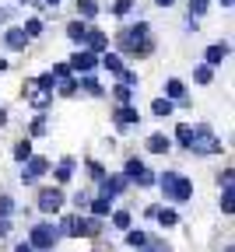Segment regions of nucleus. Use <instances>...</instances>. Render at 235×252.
Segmentation results:
<instances>
[{"mask_svg":"<svg viewBox=\"0 0 235 252\" xmlns=\"http://www.w3.org/2000/svg\"><path fill=\"white\" fill-rule=\"evenodd\" d=\"M109 207H113V203H109L106 196H98V200L91 203V210H95V217H106V214H109Z\"/></svg>","mask_w":235,"mask_h":252,"instance_id":"4be33fe9","label":"nucleus"},{"mask_svg":"<svg viewBox=\"0 0 235 252\" xmlns=\"http://www.w3.org/2000/svg\"><path fill=\"white\" fill-rule=\"evenodd\" d=\"M151 109H155V116H169V112H172V102H169V98H158Z\"/></svg>","mask_w":235,"mask_h":252,"instance_id":"393cba45","label":"nucleus"},{"mask_svg":"<svg viewBox=\"0 0 235 252\" xmlns=\"http://www.w3.org/2000/svg\"><path fill=\"white\" fill-rule=\"evenodd\" d=\"M165 88H169V94H172V98H179V94L186 91V88H183V81H169V84H165Z\"/></svg>","mask_w":235,"mask_h":252,"instance_id":"473e14b6","label":"nucleus"},{"mask_svg":"<svg viewBox=\"0 0 235 252\" xmlns=\"http://www.w3.org/2000/svg\"><path fill=\"white\" fill-rule=\"evenodd\" d=\"M39 32H42V21H39V18H32V21L25 25V35H39Z\"/></svg>","mask_w":235,"mask_h":252,"instance_id":"c756f323","label":"nucleus"},{"mask_svg":"<svg viewBox=\"0 0 235 252\" xmlns=\"http://www.w3.org/2000/svg\"><path fill=\"white\" fill-rule=\"evenodd\" d=\"M81 88H84V91H91V94H102V88H98V81H91V77H84V81H81Z\"/></svg>","mask_w":235,"mask_h":252,"instance_id":"f704fd0d","label":"nucleus"},{"mask_svg":"<svg viewBox=\"0 0 235 252\" xmlns=\"http://www.w3.org/2000/svg\"><path fill=\"white\" fill-rule=\"evenodd\" d=\"M32 105H36V109H46V105H49V94H36V98H32Z\"/></svg>","mask_w":235,"mask_h":252,"instance_id":"ea45409f","label":"nucleus"},{"mask_svg":"<svg viewBox=\"0 0 235 252\" xmlns=\"http://www.w3.org/2000/svg\"><path fill=\"white\" fill-rule=\"evenodd\" d=\"M21 4H28V0H21Z\"/></svg>","mask_w":235,"mask_h":252,"instance_id":"5fc2aeb1","label":"nucleus"},{"mask_svg":"<svg viewBox=\"0 0 235 252\" xmlns=\"http://www.w3.org/2000/svg\"><path fill=\"white\" fill-rule=\"evenodd\" d=\"M78 220H81V217H63L56 231H63V235H78Z\"/></svg>","mask_w":235,"mask_h":252,"instance_id":"a211bd4d","label":"nucleus"},{"mask_svg":"<svg viewBox=\"0 0 235 252\" xmlns=\"http://www.w3.org/2000/svg\"><path fill=\"white\" fill-rule=\"evenodd\" d=\"M102 67H109L113 74H123V63H119L116 53H106V56H102Z\"/></svg>","mask_w":235,"mask_h":252,"instance_id":"dca6fc26","label":"nucleus"},{"mask_svg":"<svg viewBox=\"0 0 235 252\" xmlns=\"http://www.w3.org/2000/svg\"><path fill=\"white\" fill-rule=\"evenodd\" d=\"M60 94H67V98H71V94H78V81H71V77H67V81L60 84Z\"/></svg>","mask_w":235,"mask_h":252,"instance_id":"cd10ccee","label":"nucleus"},{"mask_svg":"<svg viewBox=\"0 0 235 252\" xmlns=\"http://www.w3.org/2000/svg\"><path fill=\"white\" fill-rule=\"evenodd\" d=\"M126 179H137V186H151L155 182V175L137 161V158H130V161H126Z\"/></svg>","mask_w":235,"mask_h":252,"instance_id":"423d86ee","label":"nucleus"},{"mask_svg":"<svg viewBox=\"0 0 235 252\" xmlns=\"http://www.w3.org/2000/svg\"><path fill=\"white\" fill-rule=\"evenodd\" d=\"M39 88L49 91V88H53V74H42V77H39Z\"/></svg>","mask_w":235,"mask_h":252,"instance_id":"79ce46f5","label":"nucleus"},{"mask_svg":"<svg viewBox=\"0 0 235 252\" xmlns=\"http://www.w3.org/2000/svg\"><path fill=\"white\" fill-rule=\"evenodd\" d=\"M161 189H165V196L176 200V203H183V200L193 196V182L186 175H179V172H165L161 175Z\"/></svg>","mask_w":235,"mask_h":252,"instance_id":"f03ea898","label":"nucleus"},{"mask_svg":"<svg viewBox=\"0 0 235 252\" xmlns=\"http://www.w3.org/2000/svg\"><path fill=\"white\" fill-rule=\"evenodd\" d=\"M4 123H7V112H4V109H0V126H4Z\"/></svg>","mask_w":235,"mask_h":252,"instance_id":"a18cd8bd","label":"nucleus"},{"mask_svg":"<svg viewBox=\"0 0 235 252\" xmlns=\"http://www.w3.org/2000/svg\"><path fill=\"white\" fill-rule=\"evenodd\" d=\"M158 4H161V7H169V4H172V0H158Z\"/></svg>","mask_w":235,"mask_h":252,"instance_id":"09e8293b","label":"nucleus"},{"mask_svg":"<svg viewBox=\"0 0 235 252\" xmlns=\"http://www.w3.org/2000/svg\"><path fill=\"white\" fill-rule=\"evenodd\" d=\"M84 42H88L95 53H106V46H109V39L102 35V32H88V35H84Z\"/></svg>","mask_w":235,"mask_h":252,"instance_id":"f8f14e48","label":"nucleus"},{"mask_svg":"<svg viewBox=\"0 0 235 252\" xmlns=\"http://www.w3.org/2000/svg\"><path fill=\"white\" fill-rule=\"evenodd\" d=\"M126 242H130L133 249H144V245H148V235H144V231H130V235H126Z\"/></svg>","mask_w":235,"mask_h":252,"instance_id":"5701e85b","label":"nucleus"},{"mask_svg":"<svg viewBox=\"0 0 235 252\" xmlns=\"http://www.w3.org/2000/svg\"><path fill=\"white\" fill-rule=\"evenodd\" d=\"M169 147H172V140L165 137V133H151V137H148V151H151V154H165Z\"/></svg>","mask_w":235,"mask_h":252,"instance_id":"9d476101","label":"nucleus"},{"mask_svg":"<svg viewBox=\"0 0 235 252\" xmlns=\"http://www.w3.org/2000/svg\"><path fill=\"white\" fill-rule=\"evenodd\" d=\"M14 158H18V161H28V158H32V144L28 140H18L14 144Z\"/></svg>","mask_w":235,"mask_h":252,"instance_id":"6ab92c4d","label":"nucleus"},{"mask_svg":"<svg viewBox=\"0 0 235 252\" xmlns=\"http://www.w3.org/2000/svg\"><path fill=\"white\" fill-rule=\"evenodd\" d=\"M133 7V0H116V4H113V14H126Z\"/></svg>","mask_w":235,"mask_h":252,"instance_id":"2f4dec72","label":"nucleus"},{"mask_svg":"<svg viewBox=\"0 0 235 252\" xmlns=\"http://www.w3.org/2000/svg\"><path fill=\"white\" fill-rule=\"evenodd\" d=\"M67 67H74V70H91V67H95V56H91V53H78L71 63H67Z\"/></svg>","mask_w":235,"mask_h":252,"instance_id":"ddd939ff","label":"nucleus"},{"mask_svg":"<svg viewBox=\"0 0 235 252\" xmlns=\"http://www.w3.org/2000/svg\"><path fill=\"white\" fill-rule=\"evenodd\" d=\"M88 172H91V175H95V179H106V172H102V165H95V161H91V165H88Z\"/></svg>","mask_w":235,"mask_h":252,"instance_id":"c03bdc74","label":"nucleus"},{"mask_svg":"<svg viewBox=\"0 0 235 252\" xmlns=\"http://www.w3.org/2000/svg\"><path fill=\"white\" fill-rule=\"evenodd\" d=\"M221 4H225V7H232V0H221Z\"/></svg>","mask_w":235,"mask_h":252,"instance_id":"603ef678","label":"nucleus"},{"mask_svg":"<svg viewBox=\"0 0 235 252\" xmlns=\"http://www.w3.org/2000/svg\"><path fill=\"white\" fill-rule=\"evenodd\" d=\"M190 151H193V154H218V151H221V140H218L211 130H196V133L190 137Z\"/></svg>","mask_w":235,"mask_h":252,"instance_id":"7ed1b4c3","label":"nucleus"},{"mask_svg":"<svg viewBox=\"0 0 235 252\" xmlns=\"http://www.w3.org/2000/svg\"><path fill=\"white\" fill-rule=\"evenodd\" d=\"M71 172H74V158H67V161H60V168H56V179L67 182V179H71Z\"/></svg>","mask_w":235,"mask_h":252,"instance_id":"aec40b11","label":"nucleus"},{"mask_svg":"<svg viewBox=\"0 0 235 252\" xmlns=\"http://www.w3.org/2000/svg\"><path fill=\"white\" fill-rule=\"evenodd\" d=\"M155 217L161 220L165 228H169V224H176V220H179V217H176V210H155Z\"/></svg>","mask_w":235,"mask_h":252,"instance_id":"b1692460","label":"nucleus"},{"mask_svg":"<svg viewBox=\"0 0 235 252\" xmlns=\"http://www.w3.org/2000/svg\"><path fill=\"white\" fill-rule=\"evenodd\" d=\"M78 11H81V18H95L98 4H95V0H78Z\"/></svg>","mask_w":235,"mask_h":252,"instance_id":"f3484780","label":"nucleus"},{"mask_svg":"<svg viewBox=\"0 0 235 252\" xmlns=\"http://www.w3.org/2000/svg\"><path fill=\"white\" fill-rule=\"evenodd\" d=\"M18 252H32V245H18Z\"/></svg>","mask_w":235,"mask_h":252,"instance_id":"49530a36","label":"nucleus"},{"mask_svg":"<svg viewBox=\"0 0 235 252\" xmlns=\"http://www.w3.org/2000/svg\"><path fill=\"white\" fill-rule=\"evenodd\" d=\"M67 35H71V39H74V42L81 46V42H84V35H88V32H84V25H81V21H71V25H67Z\"/></svg>","mask_w":235,"mask_h":252,"instance_id":"2eb2a0df","label":"nucleus"},{"mask_svg":"<svg viewBox=\"0 0 235 252\" xmlns=\"http://www.w3.org/2000/svg\"><path fill=\"white\" fill-rule=\"evenodd\" d=\"M46 4H53V7H56V4H60V0H46Z\"/></svg>","mask_w":235,"mask_h":252,"instance_id":"8fccbe9b","label":"nucleus"},{"mask_svg":"<svg viewBox=\"0 0 235 252\" xmlns=\"http://www.w3.org/2000/svg\"><path fill=\"white\" fill-rule=\"evenodd\" d=\"M176 137H179V144H183V147H190V137H193V130H190V126H179V133H176Z\"/></svg>","mask_w":235,"mask_h":252,"instance_id":"72a5a7b5","label":"nucleus"},{"mask_svg":"<svg viewBox=\"0 0 235 252\" xmlns=\"http://www.w3.org/2000/svg\"><path fill=\"white\" fill-rule=\"evenodd\" d=\"M67 74H71V67H67V63H56V67H53V77L67 81Z\"/></svg>","mask_w":235,"mask_h":252,"instance_id":"c9c22d12","label":"nucleus"},{"mask_svg":"<svg viewBox=\"0 0 235 252\" xmlns=\"http://www.w3.org/2000/svg\"><path fill=\"white\" fill-rule=\"evenodd\" d=\"M196 81L207 84V81H211V67H200V70H196Z\"/></svg>","mask_w":235,"mask_h":252,"instance_id":"a19ab883","label":"nucleus"},{"mask_svg":"<svg viewBox=\"0 0 235 252\" xmlns=\"http://www.w3.org/2000/svg\"><path fill=\"white\" fill-rule=\"evenodd\" d=\"M113 224H116V228H130V214H126V210H116V214H113Z\"/></svg>","mask_w":235,"mask_h":252,"instance_id":"a878e982","label":"nucleus"},{"mask_svg":"<svg viewBox=\"0 0 235 252\" xmlns=\"http://www.w3.org/2000/svg\"><path fill=\"white\" fill-rule=\"evenodd\" d=\"M225 56H228V49H225V46H211V49H207V63H221Z\"/></svg>","mask_w":235,"mask_h":252,"instance_id":"412c9836","label":"nucleus"},{"mask_svg":"<svg viewBox=\"0 0 235 252\" xmlns=\"http://www.w3.org/2000/svg\"><path fill=\"white\" fill-rule=\"evenodd\" d=\"M56 238H60V231L53 224H36L32 228V249H53Z\"/></svg>","mask_w":235,"mask_h":252,"instance_id":"20e7f679","label":"nucleus"},{"mask_svg":"<svg viewBox=\"0 0 235 252\" xmlns=\"http://www.w3.org/2000/svg\"><path fill=\"white\" fill-rule=\"evenodd\" d=\"M232 179H235V172H232V168H225V175H221V186H225V189H232Z\"/></svg>","mask_w":235,"mask_h":252,"instance_id":"37998d69","label":"nucleus"},{"mask_svg":"<svg viewBox=\"0 0 235 252\" xmlns=\"http://www.w3.org/2000/svg\"><path fill=\"white\" fill-rule=\"evenodd\" d=\"M0 70H7V60H4V56H0Z\"/></svg>","mask_w":235,"mask_h":252,"instance_id":"de8ad7c7","label":"nucleus"},{"mask_svg":"<svg viewBox=\"0 0 235 252\" xmlns=\"http://www.w3.org/2000/svg\"><path fill=\"white\" fill-rule=\"evenodd\" d=\"M4 42H7L11 49H25V42H28V39H25V32H21V28H11Z\"/></svg>","mask_w":235,"mask_h":252,"instance_id":"4468645a","label":"nucleus"},{"mask_svg":"<svg viewBox=\"0 0 235 252\" xmlns=\"http://www.w3.org/2000/svg\"><path fill=\"white\" fill-rule=\"evenodd\" d=\"M42 133H46V119L36 116V119H32V137H42Z\"/></svg>","mask_w":235,"mask_h":252,"instance_id":"bb28decb","label":"nucleus"},{"mask_svg":"<svg viewBox=\"0 0 235 252\" xmlns=\"http://www.w3.org/2000/svg\"><path fill=\"white\" fill-rule=\"evenodd\" d=\"M190 11L193 14H204L207 11V0H190Z\"/></svg>","mask_w":235,"mask_h":252,"instance_id":"e433bc0d","label":"nucleus"},{"mask_svg":"<svg viewBox=\"0 0 235 252\" xmlns=\"http://www.w3.org/2000/svg\"><path fill=\"white\" fill-rule=\"evenodd\" d=\"M148 252H172L165 242H148Z\"/></svg>","mask_w":235,"mask_h":252,"instance_id":"58836bf2","label":"nucleus"},{"mask_svg":"<svg viewBox=\"0 0 235 252\" xmlns=\"http://www.w3.org/2000/svg\"><path fill=\"white\" fill-rule=\"evenodd\" d=\"M113 94H116V98H119V102H130V88H126V84H119V88H116Z\"/></svg>","mask_w":235,"mask_h":252,"instance_id":"4c0bfd02","label":"nucleus"},{"mask_svg":"<svg viewBox=\"0 0 235 252\" xmlns=\"http://www.w3.org/2000/svg\"><path fill=\"white\" fill-rule=\"evenodd\" d=\"M123 189H126V175H106L102 179V196L109 200L113 193H123Z\"/></svg>","mask_w":235,"mask_h":252,"instance_id":"6e6552de","label":"nucleus"},{"mask_svg":"<svg viewBox=\"0 0 235 252\" xmlns=\"http://www.w3.org/2000/svg\"><path fill=\"white\" fill-rule=\"evenodd\" d=\"M113 123L119 126V130H130L133 123H141V112H137V109H130V105H123V109H116Z\"/></svg>","mask_w":235,"mask_h":252,"instance_id":"0eeeda50","label":"nucleus"},{"mask_svg":"<svg viewBox=\"0 0 235 252\" xmlns=\"http://www.w3.org/2000/svg\"><path fill=\"white\" fill-rule=\"evenodd\" d=\"M151 28L144 25V21H137L133 28H126L123 35H119V49H126V53H137V56H148L151 53Z\"/></svg>","mask_w":235,"mask_h":252,"instance_id":"f257e3e1","label":"nucleus"},{"mask_svg":"<svg viewBox=\"0 0 235 252\" xmlns=\"http://www.w3.org/2000/svg\"><path fill=\"white\" fill-rule=\"evenodd\" d=\"M46 168H49V161H46V158H28V172H25V182L39 179V175H42Z\"/></svg>","mask_w":235,"mask_h":252,"instance_id":"1a4fd4ad","label":"nucleus"},{"mask_svg":"<svg viewBox=\"0 0 235 252\" xmlns=\"http://www.w3.org/2000/svg\"><path fill=\"white\" fill-rule=\"evenodd\" d=\"M7 214H14V200L11 196H0V217H7Z\"/></svg>","mask_w":235,"mask_h":252,"instance_id":"c85d7f7f","label":"nucleus"},{"mask_svg":"<svg viewBox=\"0 0 235 252\" xmlns=\"http://www.w3.org/2000/svg\"><path fill=\"white\" fill-rule=\"evenodd\" d=\"M232 203H235V196H232V189H225V196H221V210H225V214H232V210H235Z\"/></svg>","mask_w":235,"mask_h":252,"instance_id":"7c9ffc66","label":"nucleus"},{"mask_svg":"<svg viewBox=\"0 0 235 252\" xmlns=\"http://www.w3.org/2000/svg\"><path fill=\"white\" fill-rule=\"evenodd\" d=\"M221 252H235V249H232V245H228V249H221Z\"/></svg>","mask_w":235,"mask_h":252,"instance_id":"864d4df0","label":"nucleus"},{"mask_svg":"<svg viewBox=\"0 0 235 252\" xmlns=\"http://www.w3.org/2000/svg\"><path fill=\"white\" fill-rule=\"evenodd\" d=\"M78 235H88V238H95V235H102V224H98L95 217H81V220H78Z\"/></svg>","mask_w":235,"mask_h":252,"instance_id":"9b49d317","label":"nucleus"},{"mask_svg":"<svg viewBox=\"0 0 235 252\" xmlns=\"http://www.w3.org/2000/svg\"><path fill=\"white\" fill-rule=\"evenodd\" d=\"M4 18H7V11H0V21H4Z\"/></svg>","mask_w":235,"mask_h":252,"instance_id":"3c124183","label":"nucleus"},{"mask_svg":"<svg viewBox=\"0 0 235 252\" xmlns=\"http://www.w3.org/2000/svg\"><path fill=\"white\" fill-rule=\"evenodd\" d=\"M60 207H63V193H60V189H42V193H39V210L56 214Z\"/></svg>","mask_w":235,"mask_h":252,"instance_id":"39448f33","label":"nucleus"}]
</instances>
